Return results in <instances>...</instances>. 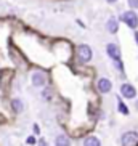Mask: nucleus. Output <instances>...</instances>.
Instances as JSON below:
<instances>
[{
  "instance_id": "3",
  "label": "nucleus",
  "mask_w": 138,
  "mask_h": 146,
  "mask_svg": "<svg viewBox=\"0 0 138 146\" xmlns=\"http://www.w3.org/2000/svg\"><path fill=\"white\" fill-rule=\"evenodd\" d=\"M47 74L42 72V71H34L32 76H31V82L34 87H45L47 85Z\"/></svg>"
},
{
  "instance_id": "17",
  "label": "nucleus",
  "mask_w": 138,
  "mask_h": 146,
  "mask_svg": "<svg viewBox=\"0 0 138 146\" xmlns=\"http://www.w3.org/2000/svg\"><path fill=\"white\" fill-rule=\"evenodd\" d=\"M135 40H137V43H138V32H135Z\"/></svg>"
},
{
  "instance_id": "12",
  "label": "nucleus",
  "mask_w": 138,
  "mask_h": 146,
  "mask_svg": "<svg viewBox=\"0 0 138 146\" xmlns=\"http://www.w3.org/2000/svg\"><path fill=\"white\" fill-rule=\"evenodd\" d=\"M117 109H119L124 116H127V114H129V108L125 106V103L121 100V96H117Z\"/></svg>"
},
{
  "instance_id": "2",
  "label": "nucleus",
  "mask_w": 138,
  "mask_h": 146,
  "mask_svg": "<svg viewBox=\"0 0 138 146\" xmlns=\"http://www.w3.org/2000/svg\"><path fill=\"white\" fill-rule=\"evenodd\" d=\"M121 21L125 23L130 29H137L138 27V15L135 13V10H127L121 15Z\"/></svg>"
},
{
  "instance_id": "4",
  "label": "nucleus",
  "mask_w": 138,
  "mask_h": 146,
  "mask_svg": "<svg viewBox=\"0 0 138 146\" xmlns=\"http://www.w3.org/2000/svg\"><path fill=\"white\" fill-rule=\"evenodd\" d=\"M106 53H108V56L111 58L112 61H119V60H122L121 47H119L117 43H108V45H106Z\"/></svg>"
},
{
  "instance_id": "1",
  "label": "nucleus",
  "mask_w": 138,
  "mask_h": 146,
  "mask_svg": "<svg viewBox=\"0 0 138 146\" xmlns=\"http://www.w3.org/2000/svg\"><path fill=\"white\" fill-rule=\"evenodd\" d=\"M76 55H77V61L82 63V64H87L90 63L92 58H93V52H92V47L87 45V43H80L76 50Z\"/></svg>"
},
{
  "instance_id": "5",
  "label": "nucleus",
  "mask_w": 138,
  "mask_h": 146,
  "mask_svg": "<svg viewBox=\"0 0 138 146\" xmlns=\"http://www.w3.org/2000/svg\"><path fill=\"white\" fill-rule=\"evenodd\" d=\"M122 146H138V133L137 132H125L121 138Z\"/></svg>"
},
{
  "instance_id": "7",
  "label": "nucleus",
  "mask_w": 138,
  "mask_h": 146,
  "mask_svg": "<svg viewBox=\"0 0 138 146\" xmlns=\"http://www.w3.org/2000/svg\"><path fill=\"white\" fill-rule=\"evenodd\" d=\"M96 88H98L100 93H109V92L112 90V82L109 80L108 77H101L98 80V84H96Z\"/></svg>"
},
{
  "instance_id": "18",
  "label": "nucleus",
  "mask_w": 138,
  "mask_h": 146,
  "mask_svg": "<svg viewBox=\"0 0 138 146\" xmlns=\"http://www.w3.org/2000/svg\"><path fill=\"white\" fill-rule=\"evenodd\" d=\"M135 108H137V109H138V100H137V103H135Z\"/></svg>"
},
{
  "instance_id": "16",
  "label": "nucleus",
  "mask_w": 138,
  "mask_h": 146,
  "mask_svg": "<svg viewBox=\"0 0 138 146\" xmlns=\"http://www.w3.org/2000/svg\"><path fill=\"white\" fill-rule=\"evenodd\" d=\"M106 2H108V3H111V5H112V3H116L117 0H106Z\"/></svg>"
},
{
  "instance_id": "10",
  "label": "nucleus",
  "mask_w": 138,
  "mask_h": 146,
  "mask_svg": "<svg viewBox=\"0 0 138 146\" xmlns=\"http://www.w3.org/2000/svg\"><path fill=\"white\" fill-rule=\"evenodd\" d=\"M55 146H71V141L66 135H58L55 138Z\"/></svg>"
},
{
  "instance_id": "11",
  "label": "nucleus",
  "mask_w": 138,
  "mask_h": 146,
  "mask_svg": "<svg viewBox=\"0 0 138 146\" xmlns=\"http://www.w3.org/2000/svg\"><path fill=\"white\" fill-rule=\"evenodd\" d=\"M84 146H101V141L96 137H87L84 140Z\"/></svg>"
},
{
  "instance_id": "8",
  "label": "nucleus",
  "mask_w": 138,
  "mask_h": 146,
  "mask_svg": "<svg viewBox=\"0 0 138 146\" xmlns=\"http://www.w3.org/2000/svg\"><path fill=\"white\" fill-rule=\"evenodd\" d=\"M106 31H108L109 34H116L117 31H119V21H117L116 18H108V21H106Z\"/></svg>"
},
{
  "instance_id": "15",
  "label": "nucleus",
  "mask_w": 138,
  "mask_h": 146,
  "mask_svg": "<svg viewBox=\"0 0 138 146\" xmlns=\"http://www.w3.org/2000/svg\"><path fill=\"white\" fill-rule=\"evenodd\" d=\"M26 141H27V145H34V143H35V138H34V137H29Z\"/></svg>"
},
{
  "instance_id": "6",
  "label": "nucleus",
  "mask_w": 138,
  "mask_h": 146,
  "mask_svg": "<svg viewBox=\"0 0 138 146\" xmlns=\"http://www.w3.org/2000/svg\"><path fill=\"white\" fill-rule=\"evenodd\" d=\"M121 95L124 96V98H135L137 96V88H135L132 84H122L121 85Z\"/></svg>"
},
{
  "instance_id": "9",
  "label": "nucleus",
  "mask_w": 138,
  "mask_h": 146,
  "mask_svg": "<svg viewBox=\"0 0 138 146\" xmlns=\"http://www.w3.org/2000/svg\"><path fill=\"white\" fill-rule=\"evenodd\" d=\"M11 108H13V111L16 112V114H19V112H23V109H24V104H23V101L19 98H13L11 100Z\"/></svg>"
},
{
  "instance_id": "14",
  "label": "nucleus",
  "mask_w": 138,
  "mask_h": 146,
  "mask_svg": "<svg viewBox=\"0 0 138 146\" xmlns=\"http://www.w3.org/2000/svg\"><path fill=\"white\" fill-rule=\"evenodd\" d=\"M114 64H116V68L119 69L122 72V76H124V64H122V60H119V61H114Z\"/></svg>"
},
{
  "instance_id": "13",
  "label": "nucleus",
  "mask_w": 138,
  "mask_h": 146,
  "mask_svg": "<svg viewBox=\"0 0 138 146\" xmlns=\"http://www.w3.org/2000/svg\"><path fill=\"white\" fill-rule=\"evenodd\" d=\"M130 10H138V0H127Z\"/></svg>"
}]
</instances>
